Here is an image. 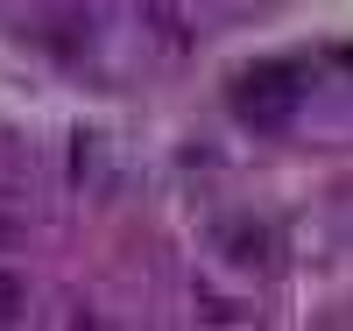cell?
<instances>
[{"label":"cell","instance_id":"1","mask_svg":"<svg viewBox=\"0 0 353 331\" xmlns=\"http://www.w3.org/2000/svg\"><path fill=\"white\" fill-rule=\"evenodd\" d=\"M290 106H297V85H290V71H254L248 92H241V113H248V120H283Z\"/></svg>","mask_w":353,"mask_h":331},{"label":"cell","instance_id":"2","mask_svg":"<svg viewBox=\"0 0 353 331\" xmlns=\"http://www.w3.org/2000/svg\"><path fill=\"white\" fill-rule=\"evenodd\" d=\"M14 296H21L14 282H0V317H14Z\"/></svg>","mask_w":353,"mask_h":331}]
</instances>
